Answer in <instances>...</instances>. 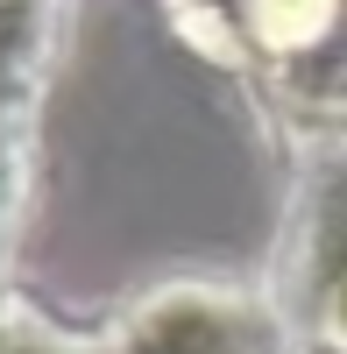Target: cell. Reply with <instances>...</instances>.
Instances as JSON below:
<instances>
[{"mask_svg":"<svg viewBox=\"0 0 347 354\" xmlns=\"http://www.w3.org/2000/svg\"><path fill=\"white\" fill-rule=\"evenodd\" d=\"M220 64L248 71L305 128L347 142V0H170Z\"/></svg>","mask_w":347,"mask_h":354,"instance_id":"1","label":"cell"},{"mask_svg":"<svg viewBox=\"0 0 347 354\" xmlns=\"http://www.w3.org/2000/svg\"><path fill=\"white\" fill-rule=\"evenodd\" d=\"M276 312L291 319V333L312 326L319 340L347 347V142H312L305 156Z\"/></svg>","mask_w":347,"mask_h":354,"instance_id":"2","label":"cell"},{"mask_svg":"<svg viewBox=\"0 0 347 354\" xmlns=\"http://www.w3.org/2000/svg\"><path fill=\"white\" fill-rule=\"evenodd\" d=\"M50 28H57V0H0V241H8V220L21 198L28 121H36Z\"/></svg>","mask_w":347,"mask_h":354,"instance_id":"3","label":"cell"}]
</instances>
